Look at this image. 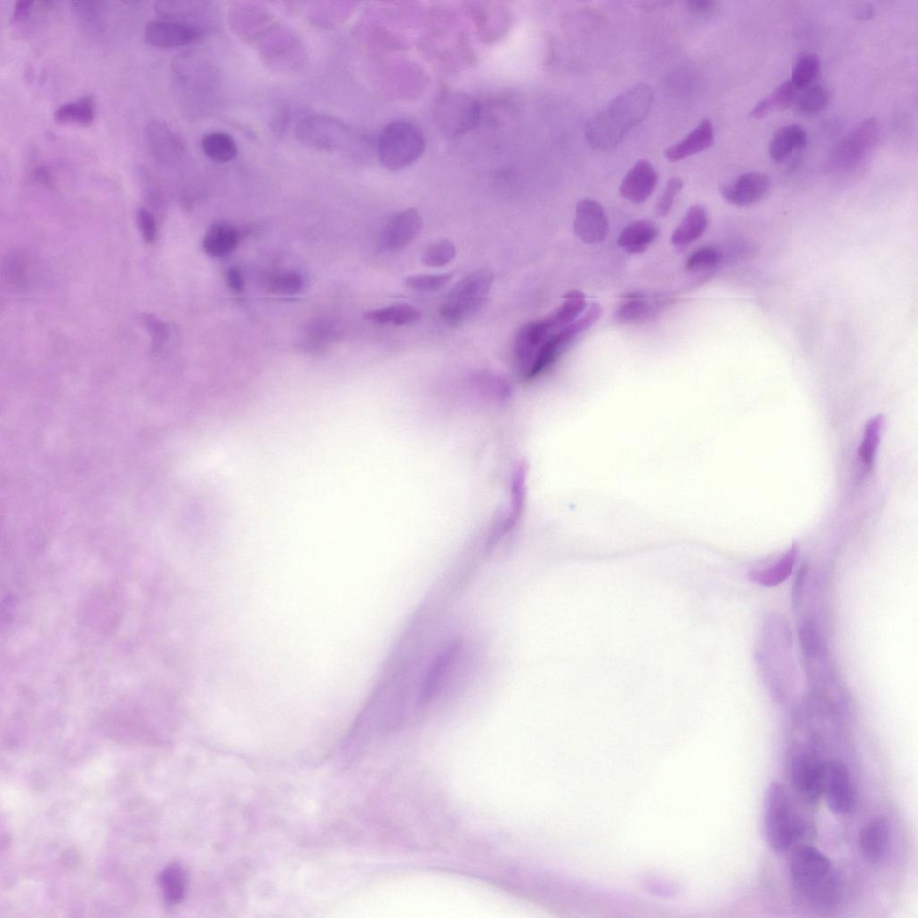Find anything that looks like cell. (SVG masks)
Segmentation results:
<instances>
[{
	"mask_svg": "<svg viewBox=\"0 0 918 918\" xmlns=\"http://www.w3.org/2000/svg\"><path fill=\"white\" fill-rule=\"evenodd\" d=\"M296 136L302 143L311 149L334 151L347 142L350 131L344 124L335 118L314 114L300 123Z\"/></svg>",
	"mask_w": 918,
	"mask_h": 918,
	"instance_id": "ba28073f",
	"label": "cell"
},
{
	"mask_svg": "<svg viewBox=\"0 0 918 918\" xmlns=\"http://www.w3.org/2000/svg\"><path fill=\"white\" fill-rule=\"evenodd\" d=\"M563 299V303L547 318L554 332L561 330L579 318L587 307L586 296L580 291H570L564 295Z\"/></svg>",
	"mask_w": 918,
	"mask_h": 918,
	"instance_id": "484cf974",
	"label": "cell"
},
{
	"mask_svg": "<svg viewBox=\"0 0 918 918\" xmlns=\"http://www.w3.org/2000/svg\"><path fill=\"white\" fill-rule=\"evenodd\" d=\"M34 5H35V3H31V2H19V3H17L16 5H15V8H14L13 15H12V23L13 24H20V23L26 22L29 19L31 13H32V11L34 9Z\"/></svg>",
	"mask_w": 918,
	"mask_h": 918,
	"instance_id": "60d3db41",
	"label": "cell"
},
{
	"mask_svg": "<svg viewBox=\"0 0 918 918\" xmlns=\"http://www.w3.org/2000/svg\"><path fill=\"white\" fill-rule=\"evenodd\" d=\"M657 181L653 165L647 160H640L624 176L620 185V194L632 203H643L654 192Z\"/></svg>",
	"mask_w": 918,
	"mask_h": 918,
	"instance_id": "9a60e30c",
	"label": "cell"
},
{
	"mask_svg": "<svg viewBox=\"0 0 918 918\" xmlns=\"http://www.w3.org/2000/svg\"><path fill=\"white\" fill-rule=\"evenodd\" d=\"M201 148L206 157L219 164L234 160L238 154L236 141L224 133H210L201 141Z\"/></svg>",
	"mask_w": 918,
	"mask_h": 918,
	"instance_id": "4316f807",
	"label": "cell"
},
{
	"mask_svg": "<svg viewBox=\"0 0 918 918\" xmlns=\"http://www.w3.org/2000/svg\"><path fill=\"white\" fill-rule=\"evenodd\" d=\"M829 101V93L821 85H811L803 89L797 100L799 109L803 113H817L823 110Z\"/></svg>",
	"mask_w": 918,
	"mask_h": 918,
	"instance_id": "e575fe53",
	"label": "cell"
},
{
	"mask_svg": "<svg viewBox=\"0 0 918 918\" xmlns=\"http://www.w3.org/2000/svg\"><path fill=\"white\" fill-rule=\"evenodd\" d=\"M708 223L709 217L705 207L702 205L691 206L674 230L671 243L674 246L691 245L704 235Z\"/></svg>",
	"mask_w": 918,
	"mask_h": 918,
	"instance_id": "ffe728a7",
	"label": "cell"
},
{
	"mask_svg": "<svg viewBox=\"0 0 918 918\" xmlns=\"http://www.w3.org/2000/svg\"><path fill=\"white\" fill-rule=\"evenodd\" d=\"M886 817L871 820L860 832L859 847L863 858L870 864L879 863L889 850L890 826Z\"/></svg>",
	"mask_w": 918,
	"mask_h": 918,
	"instance_id": "e0dca14e",
	"label": "cell"
},
{
	"mask_svg": "<svg viewBox=\"0 0 918 918\" xmlns=\"http://www.w3.org/2000/svg\"><path fill=\"white\" fill-rule=\"evenodd\" d=\"M201 37L200 28L170 20H154L145 28L146 42L160 49L187 46L198 42Z\"/></svg>",
	"mask_w": 918,
	"mask_h": 918,
	"instance_id": "8fae6325",
	"label": "cell"
},
{
	"mask_svg": "<svg viewBox=\"0 0 918 918\" xmlns=\"http://www.w3.org/2000/svg\"><path fill=\"white\" fill-rule=\"evenodd\" d=\"M823 797L835 815L851 814L858 803V793L848 767L840 761L825 764Z\"/></svg>",
	"mask_w": 918,
	"mask_h": 918,
	"instance_id": "9c48e42d",
	"label": "cell"
},
{
	"mask_svg": "<svg viewBox=\"0 0 918 918\" xmlns=\"http://www.w3.org/2000/svg\"><path fill=\"white\" fill-rule=\"evenodd\" d=\"M722 261V252L716 246H708L700 248L688 257L686 270L694 273L713 271L721 265Z\"/></svg>",
	"mask_w": 918,
	"mask_h": 918,
	"instance_id": "836d02e7",
	"label": "cell"
},
{
	"mask_svg": "<svg viewBox=\"0 0 918 918\" xmlns=\"http://www.w3.org/2000/svg\"><path fill=\"white\" fill-rule=\"evenodd\" d=\"M825 764L810 745H798L791 751L789 780L795 793L809 805H817L823 797Z\"/></svg>",
	"mask_w": 918,
	"mask_h": 918,
	"instance_id": "8992f818",
	"label": "cell"
},
{
	"mask_svg": "<svg viewBox=\"0 0 918 918\" xmlns=\"http://www.w3.org/2000/svg\"><path fill=\"white\" fill-rule=\"evenodd\" d=\"M138 223L143 239L148 244H153L157 238V228L154 215L147 209H141L138 213Z\"/></svg>",
	"mask_w": 918,
	"mask_h": 918,
	"instance_id": "ab89813d",
	"label": "cell"
},
{
	"mask_svg": "<svg viewBox=\"0 0 918 918\" xmlns=\"http://www.w3.org/2000/svg\"><path fill=\"white\" fill-rule=\"evenodd\" d=\"M423 220L417 210L409 208L396 213L388 223L384 244L391 251L409 246L419 235Z\"/></svg>",
	"mask_w": 918,
	"mask_h": 918,
	"instance_id": "2e32d148",
	"label": "cell"
},
{
	"mask_svg": "<svg viewBox=\"0 0 918 918\" xmlns=\"http://www.w3.org/2000/svg\"><path fill=\"white\" fill-rule=\"evenodd\" d=\"M452 279L451 273L441 275H415L409 277L405 285L407 288L417 292H432L445 287Z\"/></svg>",
	"mask_w": 918,
	"mask_h": 918,
	"instance_id": "8d00e7d4",
	"label": "cell"
},
{
	"mask_svg": "<svg viewBox=\"0 0 918 918\" xmlns=\"http://www.w3.org/2000/svg\"><path fill=\"white\" fill-rule=\"evenodd\" d=\"M769 190V178L759 172L741 174L721 189V196L728 203L741 207L760 203Z\"/></svg>",
	"mask_w": 918,
	"mask_h": 918,
	"instance_id": "4fadbf2b",
	"label": "cell"
},
{
	"mask_svg": "<svg viewBox=\"0 0 918 918\" xmlns=\"http://www.w3.org/2000/svg\"><path fill=\"white\" fill-rule=\"evenodd\" d=\"M455 256V246L447 240H442L431 245L424 251L423 262L428 267L439 268L451 262Z\"/></svg>",
	"mask_w": 918,
	"mask_h": 918,
	"instance_id": "d590c367",
	"label": "cell"
},
{
	"mask_svg": "<svg viewBox=\"0 0 918 918\" xmlns=\"http://www.w3.org/2000/svg\"><path fill=\"white\" fill-rule=\"evenodd\" d=\"M808 134L798 125H787L779 129L769 144V157L776 163L784 162L794 151L805 147Z\"/></svg>",
	"mask_w": 918,
	"mask_h": 918,
	"instance_id": "603a6c76",
	"label": "cell"
},
{
	"mask_svg": "<svg viewBox=\"0 0 918 918\" xmlns=\"http://www.w3.org/2000/svg\"><path fill=\"white\" fill-rule=\"evenodd\" d=\"M795 88L790 81L777 86L769 95L760 101L751 110L753 119H763L775 111L789 108L795 99Z\"/></svg>",
	"mask_w": 918,
	"mask_h": 918,
	"instance_id": "83f0119b",
	"label": "cell"
},
{
	"mask_svg": "<svg viewBox=\"0 0 918 918\" xmlns=\"http://www.w3.org/2000/svg\"><path fill=\"white\" fill-rule=\"evenodd\" d=\"M458 643H453L446 647L434 659L425 676L420 692V702L430 703L439 691L445 678L447 676L452 664L458 656Z\"/></svg>",
	"mask_w": 918,
	"mask_h": 918,
	"instance_id": "ac0fdd59",
	"label": "cell"
},
{
	"mask_svg": "<svg viewBox=\"0 0 918 918\" xmlns=\"http://www.w3.org/2000/svg\"><path fill=\"white\" fill-rule=\"evenodd\" d=\"M159 882L165 898L171 904L181 902L186 893V873L179 865L167 866L160 874Z\"/></svg>",
	"mask_w": 918,
	"mask_h": 918,
	"instance_id": "f546056e",
	"label": "cell"
},
{
	"mask_svg": "<svg viewBox=\"0 0 918 918\" xmlns=\"http://www.w3.org/2000/svg\"><path fill=\"white\" fill-rule=\"evenodd\" d=\"M877 136L878 128L874 120L862 123L838 148L835 155L838 166L850 168L859 164L873 149Z\"/></svg>",
	"mask_w": 918,
	"mask_h": 918,
	"instance_id": "5bb4252c",
	"label": "cell"
},
{
	"mask_svg": "<svg viewBox=\"0 0 918 918\" xmlns=\"http://www.w3.org/2000/svg\"><path fill=\"white\" fill-rule=\"evenodd\" d=\"M884 417L876 415L866 425L864 440L859 447V455L866 466L872 465L881 441Z\"/></svg>",
	"mask_w": 918,
	"mask_h": 918,
	"instance_id": "1f68e13d",
	"label": "cell"
},
{
	"mask_svg": "<svg viewBox=\"0 0 918 918\" xmlns=\"http://www.w3.org/2000/svg\"><path fill=\"white\" fill-rule=\"evenodd\" d=\"M95 113L94 97L86 95L75 101L60 105L55 110L53 119L60 125L88 127L93 125Z\"/></svg>",
	"mask_w": 918,
	"mask_h": 918,
	"instance_id": "7402d4cb",
	"label": "cell"
},
{
	"mask_svg": "<svg viewBox=\"0 0 918 918\" xmlns=\"http://www.w3.org/2000/svg\"><path fill=\"white\" fill-rule=\"evenodd\" d=\"M227 279L229 286H231L233 290L241 292L245 289L246 280L242 272L238 269L234 268L230 270L228 272Z\"/></svg>",
	"mask_w": 918,
	"mask_h": 918,
	"instance_id": "ee69618b",
	"label": "cell"
},
{
	"mask_svg": "<svg viewBox=\"0 0 918 918\" xmlns=\"http://www.w3.org/2000/svg\"><path fill=\"white\" fill-rule=\"evenodd\" d=\"M425 148V138L416 126L407 122H395L382 131L378 143V155L386 169L396 172L417 162Z\"/></svg>",
	"mask_w": 918,
	"mask_h": 918,
	"instance_id": "277c9868",
	"label": "cell"
},
{
	"mask_svg": "<svg viewBox=\"0 0 918 918\" xmlns=\"http://www.w3.org/2000/svg\"><path fill=\"white\" fill-rule=\"evenodd\" d=\"M609 223L602 205L594 199H582L576 206L574 233L587 245H599L608 237Z\"/></svg>",
	"mask_w": 918,
	"mask_h": 918,
	"instance_id": "30bf717a",
	"label": "cell"
},
{
	"mask_svg": "<svg viewBox=\"0 0 918 918\" xmlns=\"http://www.w3.org/2000/svg\"><path fill=\"white\" fill-rule=\"evenodd\" d=\"M365 317L367 320L380 324L403 326L418 320L421 312L409 304H396L369 311Z\"/></svg>",
	"mask_w": 918,
	"mask_h": 918,
	"instance_id": "f1b7e54d",
	"label": "cell"
},
{
	"mask_svg": "<svg viewBox=\"0 0 918 918\" xmlns=\"http://www.w3.org/2000/svg\"><path fill=\"white\" fill-rule=\"evenodd\" d=\"M682 187L683 182L680 178L675 177L669 180L664 192L656 204V213L657 216L664 217L670 213L674 200Z\"/></svg>",
	"mask_w": 918,
	"mask_h": 918,
	"instance_id": "f35d334b",
	"label": "cell"
},
{
	"mask_svg": "<svg viewBox=\"0 0 918 918\" xmlns=\"http://www.w3.org/2000/svg\"><path fill=\"white\" fill-rule=\"evenodd\" d=\"M821 69V61L815 54H803L793 65L791 84L795 90H803L813 85Z\"/></svg>",
	"mask_w": 918,
	"mask_h": 918,
	"instance_id": "4dcf8cb0",
	"label": "cell"
},
{
	"mask_svg": "<svg viewBox=\"0 0 918 918\" xmlns=\"http://www.w3.org/2000/svg\"><path fill=\"white\" fill-rule=\"evenodd\" d=\"M807 568H802L798 573L797 578L795 580L793 591V602L794 608L798 607L800 604L803 592V582H805L807 578Z\"/></svg>",
	"mask_w": 918,
	"mask_h": 918,
	"instance_id": "7bdbcfd3",
	"label": "cell"
},
{
	"mask_svg": "<svg viewBox=\"0 0 918 918\" xmlns=\"http://www.w3.org/2000/svg\"><path fill=\"white\" fill-rule=\"evenodd\" d=\"M238 243L237 230L226 223H216L207 231L203 249L212 257L221 258L231 254Z\"/></svg>",
	"mask_w": 918,
	"mask_h": 918,
	"instance_id": "d4e9b609",
	"label": "cell"
},
{
	"mask_svg": "<svg viewBox=\"0 0 918 918\" xmlns=\"http://www.w3.org/2000/svg\"><path fill=\"white\" fill-rule=\"evenodd\" d=\"M763 811L765 838L777 852L788 850L805 832L794 800L783 784L774 782L769 786Z\"/></svg>",
	"mask_w": 918,
	"mask_h": 918,
	"instance_id": "3957f363",
	"label": "cell"
},
{
	"mask_svg": "<svg viewBox=\"0 0 918 918\" xmlns=\"http://www.w3.org/2000/svg\"><path fill=\"white\" fill-rule=\"evenodd\" d=\"M657 233V227L652 221L637 220L623 230L617 245L629 254H640L656 239Z\"/></svg>",
	"mask_w": 918,
	"mask_h": 918,
	"instance_id": "44dd1931",
	"label": "cell"
},
{
	"mask_svg": "<svg viewBox=\"0 0 918 918\" xmlns=\"http://www.w3.org/2000/svg\"><path fill=\"white\" fill-rule=\"evenodd\" d=\"M653 92L644 84L619 94L588 123L586 139L597 149L611 151L649 112Z\"/></svg>",
	"mask_w": 918,
	"mask_h": 918,
	"instance_id": "6da1fadb",
	"label": "cell"
},
{
	"mask_svg": "<svg viewBox=\"0 0 918 918\" xmlns=\"http://www.w3.org/2000/svg\"><path fill=\"white\" fill-rule=\"evenodd\" d=\"M33 174L35 179L43 184L52 185L53 182L50 171L44 165L36 168Z\"/></svg>",
	"mask_w": 918,
	"mask_h": 918,
	"instance_id": "f6af8a7d",
	"label": "cell"
},
{
	"mask_svg": "<svg viewBox=\"0 0 918 918\" xmlns=\"http://www.w3.org/2000/svg\"><path fill=\"white\" fill-rule=\"evenodd\" d=\"M790 874L799 897L817 908L831 909L841 904L844 888L829 858L813 846L801 844L793 850Z\"/></svg>",
	"mask_w": 918,
	"mask_h": 918,
	"instance_id": "7a4b0ae2",
	"label": "cell"
},
{
	"mask_svg": "<svg viewBox=\"0 0 918 918\" xmlns=\"http://www.w3.org/2000/svg\"><path fill=\"white\" fill-rule=\"evenodd\" d=\"M146 135L151 155L159 165L173 167L184 158L185 148L181 140L166 124L150 122Z\"/></svg>",
	"mask_w": 918,
	"mask_h": 918,
	"instance_id": "7c38bea8",
	"label": "cell"
},
{
	"mask_svg": "<svg viewBox=\"0 0 918 918\" xmlns=\"http://www.w3.org/2000/svg\"><path fill=\"white\" fill-rule=\"evenodd\" d=\"M650 306L640 294H632L624 298L618 306L615 318L622 324L632 323L649 314Z\"/></svg>",
	"mask_w": 918,
	"mask_h": 918,
	"instance_id": "d6a6232c",
	"label": "cell"
},
{
	"mask_svg": "<svg viewBox=\"0 0 918 918\" xmlns=\"http://www.w3.org/2000/svg\"><path fill=\"white\" fill-rule=\"evenodd\" d=\"M266 285L268 289L273 293L293 294L301 290L302 280L295 273L284 272L270 277Z\"/></svg>",
	"mask_w": 918,
	"mask_h": 918,
	"instance_id": "74e56055",
	"label": "cell"
},
{
	"mask_svg": "<svg viewBox=\"0 0 918 918\" xmlns=\"http://www.w3.org/2000/svg\"><path fill=\"white\" fill-rule=\"evenodd\" d=\"M714 144V129L710 120L705 119L683 141L670 147L665 151V157L671 163H676L688 157L709 149Z\"/></svg>",
	"mask_w": 918,
	"mask_h": 918,
	"instance_id": "d6986e66",
	"label": "cell"
},
{
	"mask_svg": "<svg viewBox=\"0 0 918 918\" xmlns=\"http://www.w3.org/2000/svg\"><path fill=\"white\" fill-rule=\"evenodd\" d=\"M481 115V103L462 93H445L434 108L438 127L449 137L463 136L474 130L479 124Z\"/></svg>",
	"mask_w": 918,
	"mask_h": 918,
	"instance_id": "52a82bcc",
	"label": "cell"
},
{
	"mask_svg": "<svg viewBox=\"0 0 918 918\" xmlns=\"http://www.w3.org/2000/svg\"><path fill=\"white\" fill-rule=\"evenodd\" d=\"M688 9L697 15H706L712 13L715 9V3L711 0H691L687 3Z\"/></svg>",
	"mask_w": 918,
	"mask_h": 918,
	"instance_id": "b9f144b4",
	"label": "cell"
},
{
	"mask_svg": "<svg viewBox=\"0 0 918 918\" xmlns=\"http://www.w3.org/2000/svg\"><path fill=\"white\" fill-rule=\"evenodd\" d=\"M798 552L797 544H793L773 566L764 569L752 570L749 574L750 580L765 587L778 586L791 576Z\"/></svg>",
	"mask_w": 918,
	"mask_h": 918,
	"instance_id": "cb8c5ba5",
	"label": "cell"
},
{
	"mask_svg": "<svg viewBox=\"0 0 918 918\" xmlns=\"http://www.w3.org/2000/svg\"><path fill=\"white\" fill-rule=\"evenodd\" d=\"M493 282L494 275L487 269L479 270L459 281L441 306L443 319L458 325L471 318L487 302Z\"/></svg>",
	"mask_w": 918,
	"mask_h": 918,
	"instance_id": "5b68a950",
	"label": "cell"
}]
</instances>
